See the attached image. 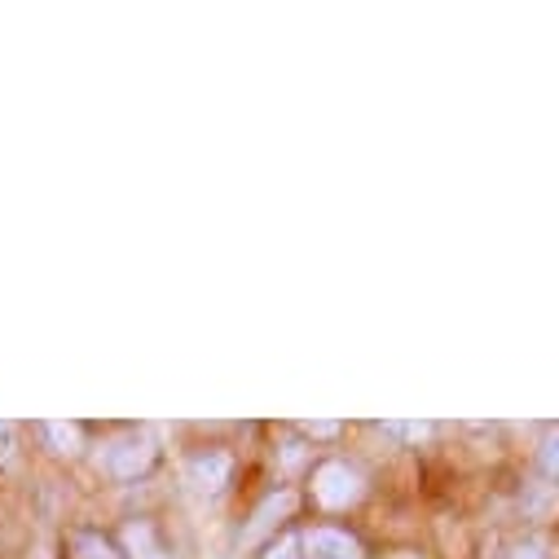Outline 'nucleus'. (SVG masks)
<instances>
[{"label": "nucleus", "instance_id": "nucleus-10", "mask_svg": "<svg viewBox=\"0 0 559 559\" xmlns=\"http://www.w3.org/2000/svg\"><path fill=\"white\" fill-rule=\"evenodd\" d=\"M264 559H300V546H296V537H283V542H273V546L264 550Z\"/></svg>", "mask_w": 559, "mask_h": 559}, {"label": "nucleus", "instance_id": "nucleus-1", "mask_svg": "<svg viewBox=\"0 0 559 559\" xmlns=\"http://www.w3.org/2000/svg\"><path fill=\"white\" fill-rule=\"evenodd\" d=\"M361 493H366V485H361V476H357L348 463H322V467L313 472V498H318L322 507H331V511L353 507Z\"/></svg>", "mask_w": 559, "mask_h": 559}, {"label": "nucleus", "instance_id": "nucleus-11", "mask_svg": "<svg viewBox=\"0 0 559 559\" xmlns=\"http://www.w3.org/2000/svg\"><path fill=\"white\" fill-rule=\"evenodd\" d=\"M388 432H392V437H405V441H424L432 428H428V424H392Z\"/></svg>", "mask_w": 559, "mask_h": 559}, {"label": "nucleus", "instance_id": "nucleus-3", "mask_svg": "<svg viewBox=\"0 0 559 559\" xmlns=\"http://www.w3.org/2000/svg\"><path fill=\"white\" fill-rule=\"evenodd\" d=\"M305 559H366L361 555V542L357 537H348V533H340V528H313L309 537H305Z\"/></svg>", "mask_w": 559, "mask_h": 559}, {"label": "nucleus", "instance_id": "nucleus-13", "mask_svg": "<svg viewBox=\"0 0 559 559\" xmlns=\"http://www.w3.org/2000/svg\"><path fill=\"white\" fill-rule=\"evenodd\" d=\"M392 559H418V555H414V550H401V555H392Z\"/></svg>", "mask_w": 559, "mask_h": 559}, {"label": "nucleus", "instance_id": "nucleus-5", "mask_svg": "<svg viewBox=\"0 0 559 559\" xmlns=\"http://www.w3.org/2000/svg\"><path fill=\"white\" fill-rule=\"evenodd\" d=\"M123 542H128V555H132V559H173V555L164 550L159 533H155L146 520L128 524V528H123Z\"/></svg>", "mask_w": 559, "mask_h": 559}, {"label": "nucleus", "instance_id": "nucleus-8", "mask_svg": "<svg viewBox=\"0 0 559 559\" xmlns=\"http://www.w3.org/2000/svg\"><path fill=\"white\" fill-rule=\"evenodd\" d=\"M537 463H542V472H546V476L559 485V432L542 441V450H537Z\"/></svg>", "mask_w": 559, "mask_h": 559}, {"label": "nucleus", "instance_id": "nucleus-7", "mask_svg": "<svg viewBox=\"0 0 559 559\" xmlns=\"http://www.w3.org/2000/svg\"><path fill=\"white\" fill-rule=\"evenodd\" d=\"M45 432H49V441L58 445V454H75V445H80V428H75V424H49Z\"/></svg>", "mask_w": 559, "mask_h": 559}, {"label": "nucleus", "instance_id": "nucleus-9", "mask_svg": "<svg viewBox=\"0 0 559 559\" xmlns=\"http://www.w3.org/2000/svg\"><path fill=\"white\" fill-rule=\"evenodd\" d=\"M507 559H550V555H546V546H542V542H533V537H528V542H515Z\"/></svg>", "mask_w": 559, "mask_h": 559}, {"label": "nucleus", "instance_id": "nucleus-6", "mask_svg": "<svg viewBox=\"0 0 559 559\" xmlns=\"http://www.w3.org/2000/svg\"><path fill=\"white\" fill-rule=\"evenodd\" d=\"M71 550H75V559H119V555L110 550V542H102L97 533H75Z\"/></svg>", "mask_w": 559, "mask_h": 559}, {"label": "nucleus", "instance_id": "nucleus-2", "mask_svg": "<svg viewBox=\"0 0 559 559\" xmlns=\"http://www.w3.org/2000/svg\"><path fill=\"white\" fill-rule=\"evenodd\" d=\"M155 463V441L146 432H128L119 437L110 450H106V472L115 480H136V476H146Z\"/></svg>", "mask_w": 559, "mask_h": 559}, {"label": "nucleus", "instance_id": "nucleus-12", "mask_svg": "<svg viewBox=\"0 0 559 559\" xmlns=\"http://www.w3.org/2000/svg\"><path fill=\"white\" fill-rule=\"evenodd\" d=\"M340 428L335 424H309V437H335Z\"/></svg>", "mask_w": 559, "mask_h": 559}, {"label": "nucleus", "instance_id": "nucleus-4", "mask_svg": "<svg viewBox=\"0 0 559 559\" xmlns=\"http://www.w3.org/2000/svg\"><path fill=\"white\" fill-rule=\"evenodd\" d=\"M190 480H194L203 493L225 489V480H229V454H221V450L194 454V459H190Z\"/></svg>", "mask_w": 559, "mask_h": 559}]
</instances>
